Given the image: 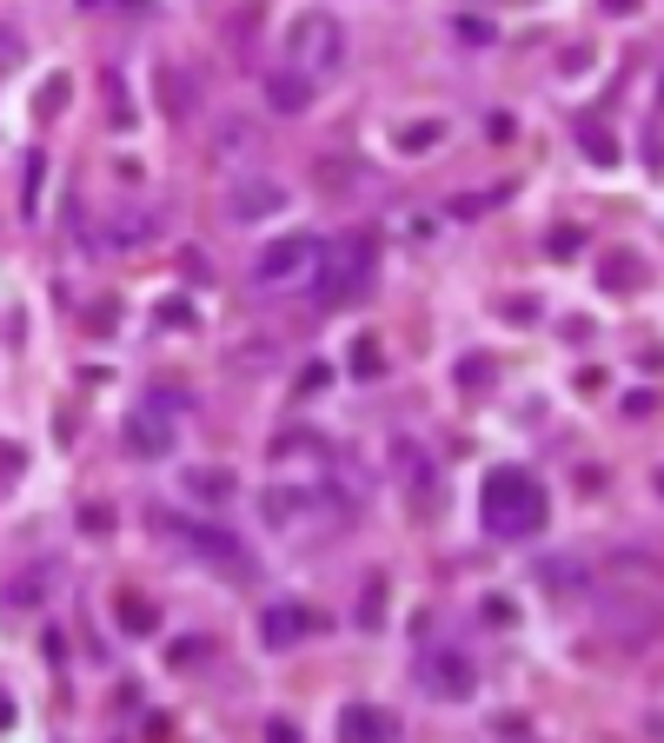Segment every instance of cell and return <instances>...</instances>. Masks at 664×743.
<instances>
[{
    "instance_id": "83f0119b",
    "label": "cell",
    "mask_w": 664,
    "mask_h": 743,
    "mask_svg": "<svg viewBox=\"0 0 664 743\" xmlns=\"http://www.w3.org/2000/svg\"><path fill=\"white\" fill-rule=\"evenodd\" d=\"M13 47H20V40H13V33L0 27V66H13Z\"/></svg>"
},
{
    "instance_id": "f546056e",
    "label": "cell",
    "mask_w": 664,
    "mask_h": 743,
    "mask_svg": "<svg viewBox=\"0 0 664 743\" xmlns=\"http://www.w3.org/2000/svg\"><path fill=\"white\" fill-rule=\"evenodd\" d=\"M7 724H13V704H7V698H0V731H7Z\"/></svg>"
},
{
    "instance_id": "4316f807",
    "label": "cell",
    "mask_w": 664,
    "mask_h": 743,
    "mask_svg": "<svg viewBox=\"0 0 664 743\" xmlns=\"http://www.w3.org/2000/svg\"><path fill=\"white\" fill-rule=\"evenodd\" d=\"M266 743H299V731H293L286 718H273V724H266Z\"/></svg>"
},
{
    "instance_id": "603a6c76",
    "label": "cell",
    "mask_w": 664,
    "mask_h": 743,
    "mask_svg": "<svg viewBox=\"0 0 664 743\" xmlns=\"http://www.w3.org/2000/svg\"><path fill=\"white\" fill-rule=\"evenodd\" d=\"M459 40H472V47H486V40H492V27H486V20H466V13H459Z\"/></svg>"
},
{
    "instance_id": "ffe728a7",
    "label": "cell",
    "mask_w": 664,
    "mask_h": 743,
    "mask_svg": "<svg viewBox=\"0 0 664 743\" xmlns=\"http://www.w3.org/2000/svg\"><path fill=\"white\" fill-rule=\"evenodd\" d=\"M67 93H73V80H67V73H53V80H47V106H40V113H60V106H67Z\"/></svg>"
},
{
    "instance_id": "6da1fadb",
    "label": "cell",
    "mask_w": 664,
    "mask_h": 743,
    "mask_svg": "<svg viewBox=\"0 0 664 743\" xmlns=\"http://www.w3.org/2000/svg\"><path fill=\"white\" fill-rule=\"evenodd\" d=\"M545 512H552V505H545V485H539L532 472H512V465L492 472L486 492H479V518H486V532L505 538V545H512V538H539V532H545Z\"/></svg>"
},
{
    "instance_id": "d6986e66",
    "label": "cell",
    "mask_w": 664,
    "mask_h": 743,
    "mask_svg": "<svg viewBox=\"0 0 664 743\" xmlns=\"http://www.w3.org/2000/svg\"><path fill=\"white\" fill-rule=\"evenodd\" d=\"M379 365H386L379 359V339H353V372L359 379H379Z\"/></svg>"
},
{
    "instance_id": "8992f818",
    "label": "cell",
    "mask_w": 664,
    "mask_h": 743,
    "mask_svg": "<svg viewBox=\"0 0 664 743\" xmlns=\"http://www.w3.org/2000/svg\"><path fill=\"white\" fill-rule=\"evenodd\" d=\"M419 684H426L439 704H466V698L479 691V664H472L466 651H452V644H432V651L419 658Z\"/></svg>"
},
{
    "instance_id": "cb8c5ba5",
    "label": "cell",
    "mask_w": 664,
    "mask_h": 743,
    "mask_svg": "<svg viewBox=\"0 0 664 743\" xmlns=\"http://www.w3.org/2000/svg\"><path fill=\"white\" fill-rule=\"evenodd\" d=\"M579 246H585V233H579V226H559V233H552V252H579Z\"/></svg>"
},
{
    "instance_id": "484cf974",
    "label": "cell",
    "mask_w": 664,
    "mask_h": 743,
    "mask_svg": "<svg viewBox=\"0 0 664 743\" xmlns=\"http://www.w3.org/2000/svg\"><path fill=\"white\" fill-rule=\"evenodd\" d=\"M432 140H439V126H406L399 133V146H432Z\"/></svg>"
},
{
    "instance_id": "d4e9b609",
    "label": "cell",
    "mask_w": 664,
    "mask_h": 743,
    "mask_svg": "<svg viewBox=\"0 0 664 743\" xmlns=\"http://www.w3.org/2000/svg\"><path fill=\"white\" fill-rule=\"evenodd\" d=\"M80 525H86V532H93V538H100V532H106V525H113V512H106V505H86V512H80Z\"/></svg>"
},
{
    "instance_id": "2e32d148",
    "label": "cell",
    "mask_w": 664,
    "mask_h": 743,
    "mask_svg": "<svg viewBox=\"0 0 664 743\" xmlns=\"http://www.w3.org/2000/svg\"><path fill=\"white\" fill-rule=\"evenodd\" d=\"M259 512H266L273 532H286L299 512H313V492H306V485H273V492H259Z\"/></svg>"
},
{
    "instance_id": "7c38bea8",
    "label": "cell",
    "mask_w": 664,
    "mask_h": 743,
    "mask_svg": "<svg viewBox=\"0 0 664 743\" xmlns=\"http://www.w3.org/2000/svg\"><path fill=\"white\" fill-rule=\"evenodd\" d=\"M153 233H160V219H153L146 206H120V213H106V226H100V239L120 246V252H126V246H146Z\"/></svg>"
},
{
    "instance_id": "9a60e30c",
    "label": "cell",
    "mask_w": 664,
    "mask_h": 743,
    "mask_svg": "<svg viewBox=\"0 0 664 743\" xmlns=\"http://www.w3.org/2000/svg\"><path fill=\"white\" fill-rule=\"evenodd\" d=\"M186 498H193V505H233L239 485H233L226 465H200V472H186Z\"/></svg>"
},
{
    "instance_id": "ac0fdd59",
    "label": "cell",
    "mask_w": 664,
    "mask_h": 743,
    "mask_svg": "<svg viewBox=\"0 0 664 743\" xmlns=\"http://www.w3.org/2000/svg\"><path fill=\"white\" fill-rule=\"evenodd\" d=\"M120 625H126L133 638H146V631L160 625V611H153V598H140V591H120Z\"/></svg>"
},
{
    "instance_id": "f1b7e54d",
    "label": "cell",
    "mask_w": 664,
    "mask_h": 743,
    "mask_svg": "<svg viewBox=\"0 0 664 743\" xmlns=\"http://www.w3.org/2000/svg\"><path fill=\"white\" fill-rule=\"evenodd\" d=\"M0 472H20V452L13 445H0Z\"/></svg>"
},
{
    "instance_id": "ba28073f",
    "label": "cell",
    "mask_w": 664,
    "mask_h": 743,
    "mask_svg": "<svg viewBox=\"0 0 664 743\" xmlns=\"http://www.w3.org/2000/svg\"><path fill=\"white\" fill-rule=\"evenodd\" d=\"M286 206V186L273 179V173H239L233 186H226V219L233 226H253V219H273Z\"/></svg>"
},
{
    "instance_id": "9c48e42d",
    "label": "cell",
    "mask_w": 664,
    "mask_h": 743,
    "mask_svg": "<svg viewBox=\"0 0 664 743\" xmlns=\"http://www.w3.org/2000/svg\"><path fill=\"white\" fill-rule=\"evenodd\" d=\"M313 631H319V611H306V605H266V611H259L266 651H293V644L313 638Z\"/></svg>"
},
{
    "instance_id": "4fadbf2b",
    "label": "cell",
    "mask_w": 664,
    "mask_h": 743,
    "mask_svg": "<svg viewBox=\"0 0 664 743\" xmlns=\"http://www.w3.org/2000/svg\"><path fill=\"white\" fill-rule=\"evenodd\" d=\"M392 465H399V485H406V492H419V498L432 505L439 478H432V458H426V445H412V438H392Z\"/></svg>"
},
{
    "instance_id": "8fae6325",
    "label": "cell",
    "mask_w": 664,
    "mask_h": 743,
    "mask_svg": "<svg viewBox=\"0 0 664 743\" xmlns=\"http://www.w3.org/2000/svg\"><path fill=\"white\" fill-rule=\"evenodd\" d=\"M259 86H266V106H273V113H306V106H313V80H306L299 66H273Z\"/></svg>"
},
{
    "instance_id": "7a4b0ae2",
    "label": "cell",
    "mask_w": 664,
    "mask_h": 743,
    "mask_svg": "<svg viewBox=\"0 0 664 743\" xmlns=\"http://www.w3.org/2000/svg\"><path fill=\"white\" fill-rule=\"evenodd\" d=\"M286 53H293V66H299L313 86L333 80V73H346V27H339V13L306 7V13L293 20V33H286Z\"/></svg>"
},
{
    "instance_id": "5b68a950",
    "label": "cell",
    "mask_w": 664,
    "mask_h": 743,
    "mask_svg": "<svg viewBox=\"0 0 664 743\" xmlns=\"http://www.w3.org/2000/svg\"><path fill=\"white\" fill-rule=\"evenodd\" d=\"M319 252H326V239H313V233H286V239H273V246L253 252V286H259V292H286V286L313 279Z\"/></svg>"
},
{
    "instance_id": "44dd1931",
    "label": "cell",
    "mask_w": 664,
    "mask_h": 743,
    "mask_svg": "<svg viewBox=\"0 0 664 743\" xmlns=\"http://www.w3.org/2000/svg\"><path fill=\"white\" fill-rule=\"evenodd\" d=\"M160 326H166V332H180V326H193V312H186V299H166V306H160Z\"/></svg>"
},
{
    "instance_id": "277c9868",
    "label": "cell",
    "mask_w": 664,
    "mask_h": 743,
    "mask_svg": "<svg viewBox=\"0 0 664 743\" xmlns=\"http://www.w3.org/2000/svg\"><path fill=\"white\" fill-rule=\"evenodd\" d=\"M180 412H186V399H180V392H146V399L133 405V419H126L120 445H126L133 458H166V452H173V438H180Z\"/></svg>"
},
{
    "instance_id": "7402d4cb",
    "label": "cell",
    "mask_w": 664,
    "mask_h": 743,
    "mask_svg": "<svg viewBox=\"0 0 664 743\" xmlns=\"http://www.w3.org/2000/svg\"><path fill=\"white\" fill-rule=\"evenodd\" d=\"M652 412H658L652 392H625V419H652Z\"/></svg>"
},
{
    "instance_id": "3957f363",
    "label": "cell",
    "mask_w": 664,
    "mask_h": 743,
    "mask_svg": "<svg viewBox=\"0 0 664 743\" xmlns=\"http://www.w3.org/2000/svg\"><path fill=\"white\" fill-rule=\"evenodd\" d=\"M366 279H372V239H366V233H353V239H339V246H326V252H319V266H313V279H306V286H313V299H319V306H346Z\"/></svg>"
},
{
    "instance_id": "e0dca14e",
    "label": "cell",
    "mask_w": 664,
    "mask_h": 743,
    "mask_svg": "<svg viewBox=\"0 0 664 743\" xmlns=\"http://www.w3.org/2000/svg\"><path fill=\"white\" fill-rule=\"evenodd\" d=\"M539 578H545V585H552L559 598H565V591H572V598H585V591H592V571H585L579 558H552V565H545Z\"/></svg>"
},
{
    "instance_id": "5bb4252c",
    "label": "cell",
    "mask_w": 664,
    "mask_h": 743,
    "mask_svg": "<svg viewBox=\"0 0 664 743\" xmlns=\"http://www.w3.org/2000/svg\"><path fill=\"white\" fill-rule=\"evenodd\" d=\"M180 538H186V551H193V558H213V565H239V538H233L226 525H180Z\"/></svg>"
},
{
    "instance_id": "30bf717a",
    "label": "cell",
    "mask_w": 664,
    "mask_h": 743,
    "mask_svg": "<svg viewBox=\"0 0 664 743\" xmlns=\"http://www.w3.org/2000/svg\"><path fill=\"white\" fill-rule=\"evenodd\" d=\"M339 743H399V718L386 704H346L339 711Z\"/></svg>"
},
{
    "instance_id": "4dcf8cb0",
    "label": "cell",
    "mask_w": 664,
    "mask_h": 743,
    "mask_svg": "<svg viewBox=\"0 0 664 743\" xmlns=\"http://www.w3.org/2000/svg\"><path fill=\"white\" fill-rule=\"evenodd\" d=\"M658 492H664V472H658Z\"/></svg>"
},
{
    "instance_id": "52a82bcc",
    "label": "cell",
    "mask_w": 664,
    "mask_h": 743,
    "mask_svg": "<svg viewBox=\"0 0 664 743\" xmlns=\"http://www.w3.org/2000/svg\"><path fill=\"white\" fill-rule=\"evenodd\" d=\"M259 146H266V133L253 126V113H219V120H213V133H206L213 166H253V159H259Z\"/></svg>"
}]
</instances>
